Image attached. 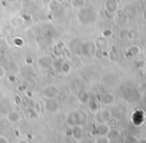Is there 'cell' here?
Listing matches in <instances>:
<instances>
[{
  "instance_id": "cell-2",
  "label": "cell",
  "mask_w": 146,
  "mask_h": 143,
  "mask_svg": "<svg viewBox=\"0 0 146 143\" xmlns=\"http://www.w3.org/2000/svg\"><path fill=\"white\" fill-rule=\"evenodd\" d=\"M7 139L5 138V137H3V136H0V142H7Z\"/></svg>"
},
{
  "instance_id": "cell-1",
  "label": "cell",
  "mask_w": 146,
  "mask_h": 143,
  "mask_svg": "<svg viewBox=\"0 0 146 143\" xmlns=\"http://www.w3.org/2000/svg\"><path fill=\"white\" fill-rule=\"evenodd\" d=\"M3 75H4V69L0 66V78H2Z\"/></svg>"
}]
</instances>
